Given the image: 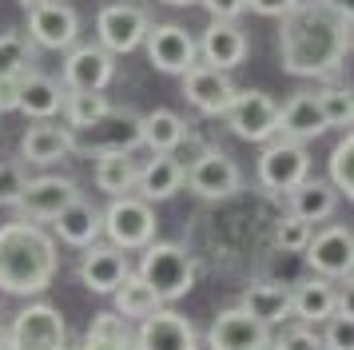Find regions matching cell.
Instances as JSON below:
<instances>
[{
  "instance_id": "6da1fadb",
  "label": "cell",
  "mask_w": 354,
  "mask_h": 350,
  "mask_svg": "<svg viewBox=\"0 0 354 350\" xmlns=\"http://www.w3.org/2000/svg\"><path fill=\"white\" fill-rule=\"evenodd\" d=\"M279 56L290 76L335 80L351 56V12H338L326 0H299L279 16Z\"/></svg>"
},
{
  "instance_id": "7a4b0ae2",
  "label": "cell",
  "mask_w": 354,
  "mask_h": 350,
  "mask_svg": "<svg viewBox=\"0 0 354 350\" xmlns=\"http://www.w3.org/2000/svg\"><path fill=\"white\" fill-rule=\"evenodd\" d=\"M60 255H56V235H48L40 223L17 219L0 227V291L32 299L44 295L56 279Z\"/></svg>"
},
{
  "instance_id": "3957f363",
  "label": "cell",
  "mask_w": 354,
  "mask_h": 350,
  "mask_svg": "<svg viewBox=\"0 0 354 350\" xmlns=\"http://www.w3.org/2000/svg\"><path fill=\"white\" fill-rule=\"evenodd\" d=\"M160 302H176L183 299L187 291L195 286V259L179 243H147L144 259H140V270H136Z\"/></svg>"
},
{
  "instance_id": "277c9868",
  "label": "cell",
  "mask_w": 354,
  "mask_h": 350,
  "mask_svg": "<svg viewBox=\"0 0 354 350\" xmlns=\"http://www.w3.org/2000/svg\"><path fill=\"white\" fill-rule=\"evenodd\" d=\"M104 215V235L112 247L120 251H144L147 243L156 239V211L147 199L140 195H112V203L108 211H100Z\"/></svg>"
},
{
  "instance_id": "5b68a950",
  "label": "cell",
  "mask_w": 354,
  "mask_h": 350,
  "mask_svg": "<svg viewBox=\"0 0 354 350\" xmlns=\"http://www.w3.org/2000/svg\"><path fill=\"white\" fill-rule=\"evenodd\" d=\"M255 172H259V183L271 191V195H287L290 187H299L306 175H310V151L299 140L274 136V140L263 143Z\"/></svg>"
},
{
  "instance_id": "8992f818",
  "label": "cell",
  "mask_w": 354,
  "mask_h": 350,
  "mask_svg": "<svg viewBox=\"0 0 354 350\" xmlns=\"http://www.w3.org/2000/svg\"><path fill=\"white\" fill-rule=\"evenodd\" d=\"M140 147V116L128 108H108L96 124L72 131V151L104 156V151H136Z\"/></svg>"
},
{
  "instance_id": "52a82bcc",
  "label": "cell",
  "mask_w": 354,
  "mask_h": 350,
  "mask_svg": "<svg viewBox=\"0 0 354 350\" xmlns=\"http://www.w3.org/2000/svg\"><path fill=\"white\" fill-rule=\"evenodd\" d=\"M8 350H68V322L52 302H28L12 326Z\"/></svg>"
},
{
  "instance_id": "ba28073f",
  "label": "cell",
  "mask_w": 354,
  "mask_h": 350,
  "mask_svg": "<svg viewBox=\"0 0 354 350\" xmlns=\"http://www.w3.org/2000/svg\"><path fill=\"white\" fill-rule=\"evenodd\" d=\"M183 183H187L199 199L219 203V199H231V195L243 191V172L227 151L207 147V151H199L192 163H183Z\"/></svg>"
},
{
  "instance_id": "9c48e42d",
  "label": "cell",
  "mask_w": 354,
  "mask_h": 350,
  "mask_svg": "<svg viewBox=\"0 0 354 350\" xmlns=\"http://www.w3.org/2000/svg\"><path fill=\"white\" fill-rule=\"evenodd\" d=\"M227 127L247 143H267L274 140V124H279V104L274 95L259 92V88H239L235 100L223 111Z\"/></svg>"
},
{
  "instance_id": "30bf717a",
  "label": "cell",
  "mask_w": 354,
  "mask_h": 350,
  "mask_svg": "<svg viewBox=\"0 0 354 350\" xmlns=\"http://www.w3.org/2000/svg\"><path fill=\"white\" fill-rule=\"evenodd\" d=\"M147 28H151V20L140 4H104L96 12V44L104 52H112V56H128L136 48L144 44Z\"/></svg>"
},
{
  "instance_id": "8fae6325",
  "label": "cell",
  "mask_w": 354,
  "mask_h": 350,
  "mask_svg": "<svg viewBox=\"0 0 354 350\" xmlns=\"http://www.w3.org/2000/svg\"><path fill=\"white\" fill-rule=\"evenodd\" d=\"M306 267L322 275V279H346L351 283V267H354V235L351 227L330 223L322 227L319 235H310V243L303 247Z\"/></svg>"
},
{
  "instance_id": "7c38bea8",
  "label": "cell",
  "mask_w": 354,
  "mask_h": 350,
  "mask_svg": "<svg viewBox=\"0 0 354 350\" xmlns=\"http://www.w3.org/2000/svg\"><path fill=\"white\" fill-rule=\"evenodd\" d=\"M115 80V56L100 44H72L60 68L64 92H104Z\"/></svg>"
},
{
  "instance_id": "4fadbf2b",
  "label": "cell",
  "mask_w": 354,
  "mask_h": 350,
  "mask_svg": "<svg viewBox=\"0 0 354 350\" xmlns=\"http://www.w3.org/2000/svg\"><path fill=\"white\" fill-rule=\"evenodd\" d=\"M144 48L151 68L163 76H183L192 64H199V48L183 24H151L144 36Z\"/></svg>"
},
{
  "instance_id": "5bb4252c",
  "label": "cell",
  "mask_w": 354,
  "mask_h": 350,
  "mask_svg": "<svg viewBox=\"0 0 354 350\" xmlns=\"http://www.w3.org/2000/svg\"><path fill=\"white\" fill-rule=\"evenodd\" d=\"M84 191L76 179H68V175H36L28 179V187L20 195V219L28 223H52L60 211H64L72 199H80Z\"/></svg>"
},
{
  "instance_id": "9a60e30c",
  "label": "cell",
  "mask_w": 354,
  "mask_h": 350,
  "mask_svg": "<svg viewBox=\"0 0 354 350\" xmlns=\"http://www.w3.org/2000/svg\"><path fill=\"white\" fill-rule=\"evenodd\" d=\"M211 350H267L271 347V326L251 318L243 306H227L211 318L207 326Z\"/></svg>"
},
{
  "instance_id": "2e32d148",
  "label": "cell",
  "mask_w": 354,
  "mask_h": 350,
  "mask_svg": "<svg viewBox=\"0 0 354 350\" xmlns=\"http://www.w3.org/2000/svg\"><path fill=\"white\" fill-rule=\"evenodd\" d=\"M179 80H183V100H187L195 111H203V116H223L227 104L239 92L235 80H231V72L211 68V64H192Z\"/></svg>"
},
{
  "instance_id": "e0dca14e",
  "label": "cell",
  "mask_w": 354,
  "mask_h": 350,
  "mask_svg": "<svg viewBox=\"0 0 354 350\" xmlns=\"http://www.w3.org/2000/svg\"><path fill=\"white\" fill-rule=\"evenodd\" d=\"M131 350H199V334H195L192 318L160 306L147 318H140V331L131 338Z\"/></svg>"
},
{
  "instance_id": "ac0fdd59",
  "label": "cell",
  "mask_w": 354,
  "mask_h": 350,
  "mask_svg": "<svg viewBox=\"0 0 354 350\" xmlns=\"http://www.w3.org/2000/svg\"><path fill=\"white\" fill-rule=\"evenodd\" d=\"M28 32L40 48H52V52H68L80 36V16L72 4H60V0H44L28 8Z\"/></svg>"
},
{
  "instance_id": "d6986e66",
  "label": "cell",
  "mask_w": 354,
  "mask_h": 350,
  "mask_svg": "<svg viewBox=\"0 0 354 350\" xmlns=\"http://www.w3.org/2000/svg\"><path fill=\"white\" fill-rule=\"evenodd\" d=\"M76 275H80V283L92 295H112L115 286L131 275V267H128V255L120 251V247H112V243H92V247H84Z\"/></svg>"
},
{
  "instance_id": "ffe728a7",
  "label": "cell",
  "mask_w": 354,
  "mask_h": 350,
  "mask_svg": "<svg viewBox=\"0 0 354 350\" xmlns=\"http://www.w3.org/2000/svg\"><path fill=\"white\" fill-rule=\"evenodd\" d=\"M195 48H199L203 64L223 68V72H231V68H239L247 60V36H243V28L235 20H211L203 28V40Z\"/></svg>"
},
{
  "instance_id": "44dd1931",
  "label": "cell",
  "mask_w": 354,
  "mask_h": 350,
  "mask_svg": "<svg viewBox=\"0 0 354 350\" xmlns=\"http://www.w3.org/2000/svg\"><path fill=\"white\" fill-rule=\"evenodd\" d=\"M322 131H326V120H322L319 95H315V92H295L287 108H279V124H274V136L306 143V140H319Z\"/></svg>"
},
{
  "instance_id": "7402d4cb",
  "label": "cell",
  "mask_w": 354,
  "mask_h": 350,
  "mask_svg": "<svg viewBox=\"0 0 354 350\" xmlns=\"http://www.w3.org/2000/svg\"><path fill=\"white\" fill-rule=\"evenodd\" d=\"M52 231L60 235V243H68V247H92L100 235H104V215H100L96 203H88V199H72V203L52 219Z\"/></svg>"
},
{
  "instance_id": "603a6c76",
  "label": "cell",
  "mask_w": 354,
  "mask_h": 350,
  "mask_svg": "<svg viewBox=\"0 0 354 350\" xmlns=\"http://www.w3.org/2000/svg\"><path fill=\"white\" fill-rule=\"evenodd\" d=\"M179 187H183V163H179L171 151H160V156H151L144 167H140L131 191H136L140 199H147V203H163V199H171Z\"/></svg>"
},
{
  "instance_id": "cb8c5ba5",
  "label": "cell",
  "mask_w": 354,
  "mask_h": 350,
  "mask_svg": "<svg viewBox=\"0 0 354 350\" xmlns=\"http://www.w3.org/2000/svg\"><path fill=\"white\" fill-rule=\"evenodd\" d=\"M20 156L36 163V167H48V163H60L64 156H72V131L52 120H36L24 140H20Z\"/></svg>"
},
{
  "instance_id": "d4e9b609",
  "label": "cell",
  "mask_w": 354,
  "mask_h": 350,
  "mask_svg": "<svg viewBox=\"0 0 354 350\" xmlns=\"http://www.w3.org/2000/svg\"><path fill=\"white\" fill-rule=\"evenodd\" d=\"M64 108V84L44 76V72H24L20 76V104L17 111H24L28 120H52Z\"/></svg>"
},
{
  "instance_id": "484cf974",
  "label": "cell",
  "mask_w": 354,
  "mask_h": 350,
  "mask_svg": "<svg viewBox=\"0 0 354 350\" xmlns=\"http://www.w3.org/2000/svg\"><path fill=\"white\" fill-rule=\"evenodd\" d=\"M338 299H342L338 286L319 275V279H306V283H299L290 291V315L303 326H315V322H326V315L338 306Z\"/></svg>"
},
{
  "instance_id": "4316f807",
  "label": "cell",
  "mask_w": 354,
  "mask_h": 350,
  "mask_svg": "<svg viewBox=\"0 0 354 350\" xmlns=\"http://www.w3.org/2000/svg\"><path fill=\"white\" fill-rule=\"evenodd\" d=\"M287 203H290V215H299L303 223H322V219H330L338 211V191L326 183V179H310L306 175L299 187H290L287 191Z\"/></svg>"
},
{
  "instance_id": "83f0119b",
  "label": "cell",
  "mask_w": 354,
  "mask_h": 350,
  "mask_svg": "<svg viewBox=\"0 0 354 350\" xmlns=\"http://www.w3.org/2000/svg\"><path fill=\"white\" fill-rule=\"evenodd\" d=\"M183 140H187V124L171 108H156L147 116H140V147H147L151 156H160V151L176 156V147Z\"/></svg>"
},
{
  "instance_id": "f1b7e54d",
  "label": "cell",
  "mask_w": 354,
  "mask_h": 350,
  "mask_svg": "<svg viewBox=\"0 0 354 350\" xmlns=\"http://www.w3.org/2000/svg\"><path fill=\"white\" fill-rule=\"evenodd\" d=\"M239 306L251 318L274 326V322L290 318V291H287V286H274V283H251L247 291H243Z\"/></svg>"
},
{
  "instance_id": "f546056e",
  "label": "cell",
  "mask_w": 354,
  "mask_h": 350,
  "mask_svg": "<svg viewBox=\"0 0 354 350\" xmlns=\"http://www.w3.org/2000/svg\"><path fill=\"white\" fill-rule=\"evenodd\" d=\"M96 159V187L108 191V195H128L131 187H136V175H140V167H136V159H131V151H104V156H92Z\"/></svg>"
},
{
  "instance_id": "4dcf8cb0",
  "label": "cell",
  "mask_w": 354,
  "mask_h": 350,
  "mask_svg": "<svg viewBox=\"0 0 354 350\" xmlns=\"http://www.w3.org/2000/svg\"><path fill=\"white\" fill-rule=\"evenodd\" d=\"M112 295H115V315L120 318H147L151 311H160L163 306V302L156 299V291H151L140 275H128Z\"/></svg>"
},
{
  "instance_id": "1f68e13d",
  "label": "cell",
  "mask_w": 354,
  "mask_h": 350,
  "mask_svg": "<svg viewBox=\"0 0 354 350\" xmlns=\"http://www.w3.org/2000/svg\"><path fill=\"white\" fill-rule=\"evenodd\" d=\"M80 347L88 350H112V347H131V331H128V318H120L115 311H100L92 315L88 331H84Z\"/></svg>"
},
{
  "instance_id": "d6a6232c",
  "label": "cell",
  "mask_w": 354,
  "mask_h": 350,
  "mask_svg": "<svg viewBox=\"0 0 354 350\" xmlns=\"http://www.w3.org/2000/svg\"><path fill=\"white\" fill-rule=\"evenodd\" d=\"M112 108V100L104 92H64V127L68 131H80V127L96 124L104 111Z\"/></svg>"
},
{
  "instance_id": "836d02e7",
  "label": "cell",
  "mask_w": 354,
  "mask_h": 350,
  "mask_svg": "<svg viewBox=\"0 0 354 350\" xmlns=\"http://www.w3.org/2000/svg\"><path fill=\"white\" fill-rule=\"evenodd\" d=\"M32 48L20 32H0V80H20L24 72H32Z\"/></svg>"
},
{
  "instance_id": "e575fe53",
  "label": "cell",
  "mask_w": 354,
  "mask_h": 350,
  "mask_svg": "<svg viewBox=\"0 0 354 350\" xmlns=\"http://www.w3.org/2000/svg\"><path fill=\"white\" fill-rule=\"evenodd\" d=\"M330 187L338 191V195H346V199H354V136L351 131H342V140L330 147Z\"/></svg>"
},
{
  "instance_id": "d590c367",
  "label": "cell",
  "mask_w": 354,
  "mask_h": 350,
  "mask_svg": "<svg viewBox=\"0 0 354 350\" xmlns=\"http://www.w3.org/2000/svg\"><path fill=\"white\" fill-rule=\"evenodd\" d=\"M326 350H351L354 347V315H351V299L342 295L338 306L326 315V334H322Z\"/></svg>"
},
{
  "instance_id": "8d00e7d4",
  "label": "cell",
  "mask_w": 354,
  "mask_h": 350,
  "mask_svg": "<svg viewBox=\"0 0 354 350\" xmlns=\"http://www.w3.org/2000/svg\"><path fill=\"white\" fill-rule=\"evenodd\" d=\"M319 95V111L326 127H342L351 131V120H354V100H351V88H322Z\"/></svg>"
},
{
  "instance_id": "74e56055",
  "label": "cell",
  "mask_w": 354,
  "mask_h": 350,
  "mask_svg": "<svg viewBox=\"0 0 354 350\" xmlns=\"http://www.w3.org/2000/svg\"><path fill=\"white\" fill-rule=\"evenodd\" d=\"M28 187V172L20 159H0V207H17Z\"/></svg>"
},
{
  "instance_id": "f35d334b",
  "label": "cell",
  "mask_w": 354,
  "mask_h": 350,
  "mask_svg": "<svg viewBox=\"0 0 354 350\" xmlns=\"http://www.w3.org/2000/svg\"><path fill=\"white\" fill-rule=\"evenodd\" d=\"M310 223H303L299 215H283V219L274 223V247H283V251H303L306 243H310Z\"/></svg>"
},
{
  "instance_id": "ab89813d",
  "label": "cell",
  "mask_w": 354,
  "mask_h": 350,
  "mask_svg": "<svg viewBox=\"0 0 354 350\" xmlns=\"http://www.w3.org/2000/svg\"><path fill=\"white\" fill-rule=\"evenodd\" d=\"M279 350H326L322 347V338L315 334V326H303V322H295V326H287V331L279 334V338H271Z\"/></svg>"
},
{
  "instance_id": "60d3db41",
  "label": "cell",
  "mask_w": 354,
  "mask_h": 350,
  "mask_svg": "<svg viewBox=\"0 0 354 350\" xmlns=\"http://www.w3.org/2000/svg\"><path fill=\"white\" fill-rule=\"evenodd\" d=\"M211 12V20H239L247 12V0H199Z\"/></svg>"
},
{
  "instance_id": "b9f144b4",
  "label": "cell",
  "mask_w": 354,
  "mask_h": 350,
  "mask_svg": "<svg viewBox=\"0 0 354 350\" xmlns=\"http://www.w3.org/2000/svg\"><path fill=\"white\" fill-rule=\"evenodd\" d=\"M299 0H247V8L259 16H271V20H279V16H287L290 8H295Z\"/></svg>"
},
{
  "instance_id": "7bdbcfd3",
  "label": "cell",
  "mask_w": 354,
  "mask_h": 350,
  "mask_svg": "<svg viewBox=\"0 0 354 350\" xmlns=\"http://www.w3.org/2000/svg\"><path fill=\"white\" fill-rule=\"evenodd\" d=\"M17 104H20V80H0V116L17 111Z\"/></svg>"
},
{
  "instance_id": "ee69618b",
  "label": "cell",
  "mask_w": 354,
  "mask_h": 350,
  "mask_svg": "<svg viewBox=\"0 0 354 350\" xmlns=\"http://www.w3.org/2000/svg\"><path fill=\"white\" fill-rule=\"evenodd\" d=\"M163 4H176V8H187V4H199V0H163Z\"/></svg>"
},
{
  "instance_id": "f6af8a7d",
  "label": "cell",
  "mask_w": 354,
  "mask_h": 350,
  "mask_svg": "<svg viewBox=\"0 0 354 350\" xmlns=\"http://www.w3.org/2000/svg\"><path fill=\"white\" fill-rule=\"evenodd\" d=\"M36 4H44V0H20V8L28 12V8H36Z\"/></svg>"
},
{
  "instance_id": "bcb514c9",
  "label": "cell",
  "mask_w": 354,
  "mask_h": 350,
  "mask_svg": "<svg viewBox=\"0 0 354 350\" xmlns=\"http://www.w3.org/2000/svg\"><path fill=\"white\" fill-rule=\"evenodd\" d=\"M0 350H8V331L0 326Z\"/></svg>"
},
{
  "instance_id": "7dc6e473",
  "label": "cell",
  "mask_w": 354,
  "mask_h": 350,
  "mask_svg": "<svg viewBox=\"0 0 354 350\" xmlns=\"http://www.w3.org/2000/svg\"><path fill=\"white\" fill-rule=\"evenodd\" d=\"M80 350H88V347H80ZM112 350H131V347H112Z\"/></svg>"
},
{
  "instance_id": "c3c4849f",
  "label": "cell",
  "mask_w": 354,
  "mask_h": 350,
  "mask_svg": "<svg viewBox=\"0 0 354 350\" xmlns=\"http://www.w3.org/2000/svg\"><path fill=\"white\" fill-rule=\"evenodd\" d=\"M267 350H279V347H274V342H271V347H267Z\"/></svg>"
}]
</instances>
